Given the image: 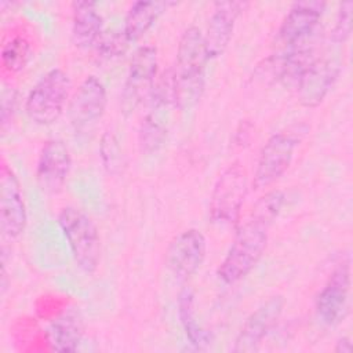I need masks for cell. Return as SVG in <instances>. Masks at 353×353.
Wrapping results in <instances>:
<instances>
[{
	"label": "cell",
	"instance_id": "obj_1",
	"mask_svg": "<svg viewBox=\"0 0 353 353\" xmlns=\"http://www.w3.org/2000/svg\"><path fill=\"white\" fill-rule=\"evenodd\" d=\"M284 200L281 190L272 189L252 205L218 268V277L225 284L240 281L256 266L265 252L269 229L281 212Z\"/></svg>",
	"mask_w": 353,
	"mask_h": 353
},
{
	"label": "cell",
	"instance_id": "obj_2",
	"mask_svg": "<svg viewBox=\"0 0 353 353\" xmlns=\"http://www.w3.org/2000/svg\"><path fill=\"white\" fill-rule=\"evenodd\" d=\"M207 61L204 33L194 25L186 28L179 39L175 65L171 68L176 109L189 110L200 101Z\"/></svg>",
	"mask_w": 353,
	"mask_h": 353
},
{
	"label": "cell",
	"instance_id": "obj_3",
	"mask_svg": "<svg viewBox=\"0 0 353 353\" xmlns=\"http://www.w3.org/2000/svg\"><path fill=\"white\" fill-rule=\"evenodd\" d=\"M172 109L175 106L172 69L157 76L148 97V106L139 127V146L143 153H156L167 141Z\"/></svg>",
	"mask_w": 353,
	"mask_h": 353
},
{
	"label": "cell",
	"instance_id": "obj_4",
	"mask_svg": "<svg viewBox=\"0 0 353 353\" xmlns=\"http://www.w3.org/2000/svg\"><path fill=\"white\" fill-rule=\"evenodd\" d=\"M70 88L72 81L65 70L50 69L29 91L25 102L28 117L39 125L54 124L69 103Z\"/></svg>",
	"mask_w": 353,
	"mask_h": 353
},
{
	"label": "cell",
	"instance_id": "obj_5",
	"mask_svg": "<svg viewBox=\"0 0 353 353\" xmlns=\"http://www.w3.org/2000/svg\"><path fill=\"white\" fill-rule=\"evenodd\" d=\"M58 225L77 266L84 273H94L101 261V236L94 221L77 207H63L58 214Z\"/></svg>",
	"mask_w": 353,
	"mask_h": 353
},
{
	"label": "cell",
	"instance_id": "obj_6",
	"mask_svg": "<svg viewBox=\"0 0 353 353\" xmlns=\"http://www.w3.org/2000/svg\"><path fill=\"white\" fill-rule=\"evenodd\" d=\"M248 192V175L240 161L229 164L216 178L210 197V219L219 226L237 223Z\"/></svg>",
	"mask_w": 353,
	"mask_h": 353
},
{
	"label": "cell",
	"instance_id": "obj_7",
	"mask_svg": "<svg viewBox=\"0 0 353 353\" xmlns=\"http://www.w3.org/2000/svg\"><path fill=\"white\" fill-rule=\"evenodd\" d=\"M303 132L299 130H284L269 137L262 146L252 185L255 189H265L273 185L291 165L294 152L301 141Z\"/></svg>",
	"mask_w": 353,
	"mask_h": 353
},
{
	"label": "cell",
	"instance_id": "obj_8",
	"mask_svg": "<svg viewBox=\"0 0 353 353\" xmlns=\"http://www.w3.org/2000/svg\"><path fill=\"white\" fill-rule=\"evenodd\" d=\"M108 94L105 84L97 76H87L68 103V119L73 131L79 135L91 132L105 114Z\"/></svg>",
	"mask_w": 353,
	"mask_h": 353
},
{
	"label": "cell",
	"instance_id": "obj_9",
	"mask_svg": "<svg viewBox=\"0 0 353 353\" xmlns=\"http://www.w3.org/2000/svg\"><path fill=\"white\" fill-rule=\"evenodd\" d=\"M157 79V50L153 46H141L134 52L121 91V109L132 113L148 99Z\"/></svg>",
	"mask_w": 353,
	"mask_h": 353
},
{
	"label": "cell",
	"instance_id": "obj_10",
	"mask_svg": "<svg viewBox=\"0 0 353 353\" xmlns=\"http://www.w3.org/2000/svg\"><path fill=\"white\" fill-rule=\"evenodd\" d=\"M28 223V211L19 179L3 159L0 167V228L7 239L19 237Z\"/></svg>",
	"mask_w": 353,
	"mask_h": 353
},
{
	"label": "cell",
	"instance_id": "obj_11",
	"mask_svg": "<svg viewBox=\"0 0 353 353\" xmlns=\"http://www.w3.org/2000/svg\"><path fill=\"white\" fill-rule=\"evenodd\" d=\"M342 61L338 54L316 57L296 83V94L301 105L306 108L319 106L334 87Z\"/></svg>",
	"mask_w": 353,
	"mask_h": 353
},
{
	"label": "cell",
	"instance_id": "obj_12",
	"mask_svg": "<svg viewBox=\"0 0 353 353\" xmlns=\"http://www.w3.org/2000/svg\"><path fill=\"white\" fill-rule=\"evenodd\" d=\"M207 254V240L194 228L181 232L172 239L165 252L167 269L179 280H188L199 272Z\"/></svg>",
	"mask_w": 353,
	"mask_h": 353
},
{
	"label": "cell",
	"instance_id": "obj_13",
	"mask_svg": "<svg viewBox=\"0 0 353 353\" xmlns=\"http://www.w3.org/2000/svg\"><path fill=\"white\" fill-rule=\"evenodd\" d=\"M350 291V262L342 259L316 299V314L325 325L338 324L347 312Z\"/></svg>",
	"mask_w": 353,
	"mask_h": 353
},
{
	"label": "cell",
	"instance_id": "obj_14",
	"mask_svg": "<svg viewBox=\"0 0 353 353\" xmlns=\"http://www.w3.org/2000/svg\"><path fill=\"white\" fill-rule=\"evenodd\" d=\"M72 156L66 143L61 139H48L39 154L36 178L40 189L47 194L59 193L69 176Z\"/></svg>",
	"mask_w": 353,
	"mask_h": 353
},
{
	"label": "cell",
	"instance_id": "obj_15",
	"mask_svg": "<svg viewBox=\"0 0 353 353\" xmlns=\"http://www.w3.org/2000/svg\"><path fill=\"white\" fill-rule=\"evenodd\" d=\"M284 305V298L281 295H274L258 306L244 321L232 350L234 353L255 352L270 330L277 324Z\"/></svg>",
	"mask_w": 353,
	"mask_h": 353
},
{
	"label": "cell",
	"instance_id": "obj_16",
	"mask_svg": "<svg viewBox=\"0 0 353 353\" xmlns=\"http://www.w3.org/2000/svg\"><path fill=\"white\" fill-rule=\"evenodd\" d=\"M324 8L321 1L294 3L279 28L277 40L285 48L313 39Z\"/></svg>",
	"mask_w": 353,
	"mask_h": 353
},
{
	"label": "cell",
	"instance_id": "obj_17",
	"mask_svg": "<svg viewBox=\"0 0 353 353\" xmlns=\"http://www.w3.org/2000/svg\"><path fill=\"white\" fill-rule=\"evenodd\" d=\"M243 1H218L214 6L212 14L204 33V43L208 59L221 57L229 46L236 21L241 11L247 7Z\"/></svg>",
	"mask_w": 353,
	"mask_h": 353
},
{
	"label": "cell",
	"instance_id": "obj_18",
	"mask_svg": "<svg viewBox=\"0 0 353 353\" xmlns=\"http://www.w3.org/2000/svg\"><path fill=\"white\" fill-rule=\"evenodd\" d=\"M103 34V18L92 1L72 4V41L80 50L97 46Z\"/></svg>",
	"mask_w": 353,
	"mask_h": 353
},
{
	"label": "cell",
	"instance_id": "obj_19",
	"mask_svg": "<svg viewBox=\"0 0 353 353\" xmlns=\"http://www.w3.org/2000/svg\"><path fill=\"white\" fill-rule=\"evenodd\" d=\"M175 3L171 1H135L127 11L123 33L128 43L141 39L156 21Z\"/></svg>",
	"mask_w": 353,
	"mask_h": 353
},
{
	"label": "cell",
	"instance_id": "obj_20",
	"mask_svg": "<svg viewBox=\"0 0 353 353\" xmlns=\"http://www.w3.org/2000/svg\"><path fill=\"white\" fill-rule=\"evenodd\" d=\"M84 323L77 310H68L48 327V345L55 352H76L83 339Z\"/></svg>",
	"mask_w": 353,
	"mask_h": 353
},
{
	"label": "cell",
	"instance_id": "obj_21",
	"mask_svg": "<svg viewBox=\"0 0 353 353\" xmlns=\"http://www.w3.org/2000/svg\"><path fill=\"white\" fill-rule=\"evenodd\" d=\"M178 316H179L181 324L185 330L186 338L194 347L203 349L211 343V341H212L211 334L207 330H204L196 320L194 296L189 288H183L179 292Z\"/></svg>",
	"mask_w": 353,
	"mask_h": 353
},
{
	"label": "cell",
	"instance_id": "obj_22",
	"mask_svg": "<svg viewBox=\"0 0 353 353\" xmlns=\"http://www.w3.org/2000/svg\"><path fill=\"white\" fill-rule=\"evenodd\" d=\"M32 48L25 36L14 34L4 40L1 46V66L6 72L14 74L25 69L30 59Z\"/></svg>",
	"mask_w": 353,
	"mask_h": 353
},
{
	"label": "cell",
	"instance_id": "obj_23",
	"mask_svg": "<svg viewBox=\"0 0 353 353\" xmlns=\"http://www.w3.org/2000/svg\"><path fill=\"white\" fill-rule=\"evenodd\" d=\"M99 153L103 167L110 174H116L123 167V152L120 142L113 131H105L101 138Z\"/></svg>",
	"mask_w": 353,
	"mask_h": 353
},
{
	"label": "cell",
	"instance_id": "obj_24",
	"mask_svg": "<svg viewBox=\"0 0 353 353\" xmlns=\"http://www.w3.org/2000/svg\"><path fill=\"white\" fill-rule=\"evenodd\" d=\"M128 40L125 39L123 30L121 32H110L108 34L101 36L99 41L97 43V54L101 61H110L120 57L127 48Z\"/></svg>",
	"mask_w": 353,
	"mask_h": 353
},
{
	"label": "cell",
	"instance_id": "obj_25",
	"mask_svg": "<svg viewBox=\"0 0 353 353\" xmlns=\"http://www.w3.org/2000/svg\"><path fill=\"white\" fill-rule=\"evenodd\" d=\"M352 10H353V3L352 1H345L341 4L338 17L332 29L331 39L336 44H343L346 39L350 34L352 30Z\"/></svg>",
	"mask_w": 353,
	"mask_h": 353
},
{
	"label": "cell",
	"instance_id": "obj_26",
	"mask_svg": "<svg viewBox=\"0 0 353 353\" xmlns=\"http://www.w3.org/2000/svg\"><path fill=\"white\" fill-rule=\"evenodd\" d=\"M18 105V91L14 87H4L1 91V128L11 123Z\"/></svg>",
	"mask_w": 353,
	"mask_h": 353
},
{
	"label": "cell",
	"instance_id": "obj_27",
	"mask_svg": "<svg viewBox=\"0 0 353 353\" xmlns=\"http://www.w3.org/2000/svg\"><path fill=\"white\" fill-rule=\"evenodd\" d=\"M334 350H335V352H338V353H349V352L352 350L350 339H349V338H346V336L341 338V339L336 342V345H335V349H334Z\"/></svg>",
	"mask_w": 353,
	"mask_h": 353
}]
</instances>
